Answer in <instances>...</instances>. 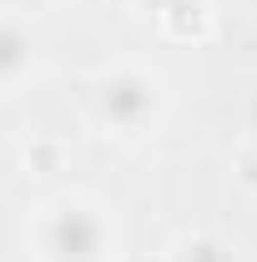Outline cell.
<instances>
[{"label":"cell","mask_w":257,"mask_h":262,"mask_svg":"<svg viewBox=\"0 0 257 262\" xmlns=\"http://www.w3.org/2000/svg\"><path fill=\"white\" fill-rule=\"evenodd\" d=\"M20 247L31 262H121L126 232L106 196L86 187H61L26 207Z\"/></svg>","instance_id":"1"},{"label":"cell","mask_w":257,"mask_h":262,"mask_svg":"<svg viewBox=\"0 0 257 262\" xmlns=\"http://www.w3.org/2000/svg\"><path fill=\"white\" fill-rule=\"evenodd\" d=\"M86 111L106 136H121V141H141V136H157L166 111H172V86L152 61H106L91 71L86 81Z\"/></svg>","instance_id":"2"},{"label":"cell","mask_w":257,"mask_h":262,"mask_svg":"<svg viewBox=\"0 0 257 262\" xmlns=\"http://www.w3.org/2000/svg\"><path fill=\"white\" fill-rule=\"evenodd\" d=\"M40 71V31L15 5L0 10V96H15Z\"/></svg>","instance_id":"3"},{"label":"cell","mask_w":257,"mask_h":262,"mask_svg":"<svg viewBox=\"0 0 257 262\" xmlns=\"http://www.w3.org/2000/svg\"><path fill=\"white\" fill-rule=\"evenodd\" d=\"M157 31L177 46H207L217 35V5L212 0H166L157 15Z\"/></svg>","instance_id":"4"},{"label":"cell","mask_w":257,"mask_h":262,"mask_svg":"<svg viewBox=\"0 0 257 262\" xmlns=\"http://www.w3.org/2000/svg\"><path fill=\"white\" fill-rule=\"evenodd\" d=\"M166 262H242V252H237V242L222 237V232L192 227V232H177V237H172Z\"/></svg>","instance_id":"5"},{"label":"cell","mask_w":257,"mask_h":262,"mask_svg":"<svg viewBox=\"0 0 257 262\" xmlns=\"http://www.w3.org/2000/svg\"><path fill=\"white\" fill-rule=\"evenodd\" d=\"M237 182H242L247 192H257V151H247V157L237 162Z\"/></svg>","instance_id":"6"},{"label":"cell","mask_w":257,"mask_h":262,"mask_svg":"<svg viewBox=\"0 0 257 262\" xmlns=\"http://www.w3.org/2000/svg\"><path fill=\"white\" fill-rule=\"evenodd\" d=\"M242 5H247V10H257V0H242Z\"/></svg>","instance_id":"7"}]
</instances>
